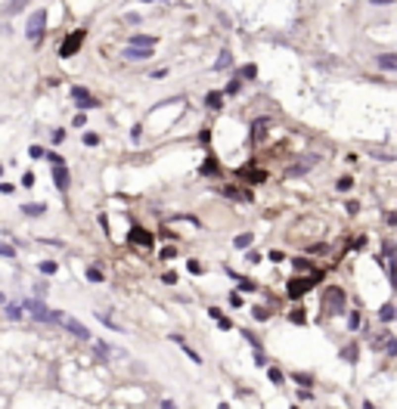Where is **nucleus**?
I'll return each instance as SVG.
<instances>
[{
  "instance_id": "18",
  "label": "nucleus",
  "mask_w": 397,
  "mask_h": 409,
  "mask_svg": "<svg viewBox=\"0 0 397 409\" xmlns=\"http://www.w3.org/2000/svg\"><path fill=\"white\" fill-rule=\"evenodd\" d=\"M149 53H152V50H137V46H127V50H124L127 59H149Z\"/></svg>"
},
{
  "instance_id": "34",
  "label": "nucleus",
  "mask_w": 397,
  "mask_h": 409,
  "mask_svg": "<svg viewBox=\"0 0 397 409\" xmlns=\"http://www.w3.org/2000/svg\"><path fill=\"white\" fill-rule=\"evenodd\" d=\"M186 270H190V273H202V264H198V261H190V264H186Z\"/></svg>"
},
{
  "instance_id": "31",
  "label": "nucleus",
  "mask_w": 397,
  "mask_h": 409,
  "mask_svg": "<svg viewBox=\"0 0 397 409\" xmlns=\"http://www.w3.org/2000/svg\"><path fill=\"white\" fill-rule=\"evenodd\" d=\"M239 288H242V291H254V288H258V285H254V282H251V279H239Z\"/></svg>"
},
{
  "instance_id": "6",
  "label": "nucleus",
  "mask_w": 397,
  "mask_h": 409,
  "mask_svg": "<svg viewBox=\"0 0 397 409\" xmlns=\"http://www.w3.org/2000/svg\"><path fill=\"white\" fill-rule=\"evenodd\" d=\"M84 38H87V34L81 31V28L68 34V38L62 41V46H59V56H62V59H68V56H75V53L81 50V44H84Z\"/></svg>"
},
{
  "instance_id": "9",
  "label": "nucleus",
  "mask_w": 397,
  "mask_h": 409,
  "mask_svg": "<svg viewBox=\"0 0 397 409\" xmlns=\"http://www.w3.org/2000/svg\"><path fill=\"white\" fill-rule=\"evenodd\" d=\"M53 183H56V189H68V183H72V174H68V168H53Z\"/></svg>"
},
{
  "instance_id": "41",
  "label": "nucleus",
  "mask_w": 397,
  "mask_h": 409,
  "mask_svg": "<svg viewBox=\"0 0 397 409\" xmlns=\"http://www.w3.org/2000/svg\"><path fill=\"white\" fill-rule=\"evenodd\" d=\"M217 171V165H214V158H208V165H205V174H214Z\"/></svg>"
},
{
  "instance_id": "15",
  "label": "nucleus",
  "mask_w": 397,
  "mask_h": 409,
  "mask_svg": "<svg viewBox=\"0 0 397 409\" xmlns=\"http://www.w3.org/2000/svg\"><path fill=\"white\" fill-rule=\"evenodd\" d=\"M208 313H211V319L220 325V329H230V325H233V322H230V319H227V317H224V313H220L217 307H208Z\"/></svg>"
},
{
  "instance_id": "32",
  "label": "nucleus",
  "mask_w": 397,
  "mask_h": 409,
  "mask_svg": "<svg viewBox=\"0 0 397 409\" xmlns=\"http://www.w3.org/2000/svg\"><path fill=\"white\" fill-rule=\"evenodd\" d=\"M239 90H242L239 81H230V84H227V93H230V96H233V93H239Z\"/></svg>"
},
{
  "instance_id": "37",
  "label": "nucleus",
  "mask_w": 397,
  "mask_h": 409,
  "mask_svg": "<svg viewBox=\"0 0 397 409\" xmlns=\"http://www.w3.org/2000/svg\"><path fill=\"white\" fill-rule=\"evenodd\" d=\"M0 254H3V258H16V251L9 248V245H0Z\"/></svg>"
},
{
  "instance_id": "14",
  "label": "nucleus",
  "mask_w": 397,
  "mask_h": 409,
  "mask_svg": "<svg viewBox=\"0 0 397 409\" xmlns=\"http://www.w3.org/2000/svg\"><path fill=\"white\" fill-rule=\"evenodd\" d=\"M292 264H295V270H298V273H307V276H310V273H317V267H313L307 258H295Z\"/></svg>"
},
{
  "instance_id": "38",
  "label": "nucleus",
  "mask_w": 397,
  "mask_h": 409,
  "mask_svg": "<svg viewBox=\"0 0 397 409\" xmlns=\"http://www.w3.org/2000/svg\"><path fill=\"white\" fill-rule=\"evenodd\" d=\"M13 189H16L13 183H0V192H3V195H13Z\"/></svg>"
},
{
  "instance_id": "39",
  "label": "nucleus",
  "mask_w": 397,
  "mask_h": 409,
  "mask_svg": "<svg viewBox=\"0 0 397 409\" xmlns=\"http://www.w3.org/2000/svg\"><path fill=\"white\" fill-rule=\"evenodd\" d=\"M270 261L279 264V261H286V254H283V251H270Z\"/></svg>"
},
{
  "instance_id": "33",
  "label": "nucleus",
  "mask_w": 397,
  "mask_h": 409,
  "mask_svg": "<svg viewBox=\"0 0 397 409\" xmlns=\"http://www.w3.org/2000/svg\"><path fill=\"white\" fill-rule=\"evenodd\" d=\"M254 75H258V68H254V65H245V68H242V78H254Z\"/></svg>"
},
{
  "instance_id": "45",
  "label": "nucleus",
  "mask_w": 397,
  "mask_h": 409,
  "mask_svg": "<svg viewBox=\"0 0 397 409\" xmlns=\"http://www.w3.org/2000/svg\"><path fill=\"white\" fill-rule=\"evenodd\" d=\"M0 304H6V298H3V295H0Z\"/></svg>"
},
{
  "instance_id": "36",
  "label": "nucleus",
  "mask_w": 397,
  "mask_h": 409,
  "mask_svg": "<svg viewBox=\"0 0 397 409\" xmlns=\"http://www.w3.org/2000/svg\"><path fill=\"white\" fill-rule=\"evenodd\" d=\"M41 270H44V273H56V264H53V261H44Z\"/></svg>"
},
{
  "instance_id": "13",
  "label": "nucleus",
  "mask_w": 397,
  "mask_h": 409,
  "mask_svg": "<svg viewBox=\"0 0 397 409\" xmlns=\"http://www.w3.org/2000/svg\"><path fill=\"white\" fill-rule=\"evenodd\" d=\"M47 211V208L41 205V202H31V205H22V214H25V217H41Z\"/></svg>"
},
{
  "instance_id": "10",
  "label": "nucleus",
  "mask_w": 397,
  "mask_h": 409,
  "mask_svg": "<svg viewBox=\"0 0 397 409\" xmlns=\"http://www.w3.org/2000/svg\"><path fill=\"white\" fill-rule=\"evenodd\" d=\"M376 65L382 68V72H397V53H382V56H376Z\"/></svg>"
},
{
  "instance_id": "20",
  "label": "nucleus",
  "mask_w": 397,
  "mask_h": 409,
  "mask_svg": "<svg viewBox=\"0 0 397 409\" xmlns=\"http://www.w3.org/2000/svg\"><path fill=\"white\" fill-rule=\"evenodd\" d=\"M385 354H388V357H397V335H391L388 341H385Z\"/></svg>"
},
{
  "instance_id": "17",
  "label": "nucleus",
  "mask_w": 397,
  "mask_h": 409,
  "mask_svg": "<svg viewBox=\"0 0 397 409\" xmlns=\"http://www.w3.org/2000/svg\"><path fill=\"white\" fill-rule=\"evenodd\" d=\"M230 65H233V56H230V50H224V53L217 56V62H214V68H217V72H224V68H230Z\"/></svg>"
},
{
  "instance_id": "8",
  "label": "nucleus",
  "mask_w": 397,
  "mask_h": 409,
  "mask_svg": "<svg viewBox=\"0 0 397 409\" xmlns=\"http://www.w3.org/2000/svg\"><path fill=\"white\" fill-rule=\"evenodd\" d=\"M72 96H75V102H78L81 109H93V106H99V99H97V96H90L84 87H72Z\"/></svg>"
},
{
  "instance_id": "26",
  "label": "nucleus",
  "mask_w": 397,
  "mask_h": 409,
  "mask_svg": "<svg viewBox=\"0 0 397 409\" xmlns=\"http://www.w3.org/2000/svg\"><path fill=\"white\" fill-rule=\"evenodd\" d=\"M251 317H254V319H261V322H264V319H267V317H270V310H267V307H254V310H251Z\"/></svg>"
},
{
  "instance_id": "2",
  "label": "nucleus",
  "mask_w": 397,
  "mask_h": 409,
  "mask_svg": "<svg viewBox=\"0 0 397 409\" xmlns=\"http://www.w3.org/2000/svg\"><path fill=\"white\" fill-rule=\"evenodd\" d=\"M345 304H347V298H345V291L338 288V285H329V288L323 291V310H326V313H345V310H347Z\"/></svg>"
},
{
  "instance_id": "43",
  "label": "nucleus",
  "mask_w": 397,
  "mask_h": 409,
  "mask_svg": "<svg viewBox=\"0 0 397 409\" xmlns=\"http://www.w3.org/2000/svg\"><path fill=\"white\" fill-rule=\"evenodd\" d=\"M369 3H376V6H388V3H394V0H369Z\"/></svg>"
},
{
  "instance_id": "22",
  "label": "nucleus",
  "mask_w": 397,
  "mask_h": 409,
  "mask_svg": "<svg viewBox=\"0 0 397 409\" xmlns=\"http://www.w3.org/2000/svg\"><path fill=\"white\" fill-rule=\"evenodd\" d=\"M351 186H354V180H351V177H338L335 189H338V192H347V189H351Z\"/></svg>"
},
{
  "instance_id": "30",
  "label": "nucleus",
  "mask_w": 397,
  "mask_h": 409,
  "mask_svg": "<svg viewBox=\"0 0 397 409\" xmlns=\"http://www.w3.org/2000/svg\"><path fill=\"white\" fill-rule=\"evenodd\" d=\"M267 375H270V381H273V384L283 381V372H279V369H267Z\"/></svg>"
},
{
  "instance_id": "44",
  "label": "nucleus",
  "mask_w": 397,
  "mask_h": 409,
  "mask_svg": "<svg viewBox=\"0 0 397 409\" xmlns=\"http://www.w3.org/2000/svg\"><path fill=\"white\" fill-rule=\"evenodd\" d=\"M161 409H177V406H174L171 400H165V403H161Z\"/></svg>"
},
{
  "instance_id": "28",
  "label": "nucleus",
  "mask_w": 397,
  "mask_h": 409,
  "mask_svg": "<svg viewBox=\"0 0 397 409\" xmlns=\"http://www.w3.org/2000/svg\"><path fill=\"white\" fill-rule=\"evenodd\" d=\"M93 347H97V357H109V344L106 341H97Z\"/></svg>"
},
{
  "instance_id": "5",
  "label": "nucleus",
  "mask_w": 397,
  "mask_h": 409,
  "mask_svg": "<svg viewBox=\"0 0 397 409\" xmlns=\"http://www.w3.org/2000/svg\"><path fill=\"white\" fill-rule=\"evenodd\" d=\"M44 25H47V13L44 9H34V13L28 16V25H25V38L38 44L44 38Z\"/></svg>"
},
{
  "instance_id": "3",
  "label": "nucleus",
  "mask_w": 397,
  "mask_h": 409,
  "mask_svg": "<svg viewBox=\"0 0 397 409\" xmlns=\"http://www.w3.org/2000/svg\"><path fill=\"white\" fill-rule=\"evenodd\" d=\"M22 310H25L28 317H34L38 322H53V310L47 307L44 301H38V298H25L22 301Z\"/></svg>"
},
{
  "instance_id": "27",
  "label": "nucleus",
  "mask_w": 397,
  "mask_h": 409,
  "mask_svg": "<svg viewBox=\"0 0 397 409\" xmlns=\"http://www.w3.org/2000/svg\"><path fill=\"white\" fill-rule=\"evenodd\" d=\"M87 279H90V282H102V270H97V267H90V270H87Z\"/></svg>"
},
{
  "instance_id": "35",
  "label": "nucleus",
  "mask_w": 397,
  "mask_h": 409,
  "mask_svg": "<svg viewBox=\"0 0 397 409\" xmlns=\"http://www.w3.org/2000/svg\"><path fill=\"white\" fill-rule=\"evenodd\" d=\"M84 143H87V146H97L99 136H97V134H84Z\"/></svg>"
},
{
  "instance_id": "21",
  "label": "nucleus",
  "mask_w": 397,
  "mask_h": 409,
  "mask_svg": "<svg viewBox=\"0 0 397 409\" xmlns=\"http://www.w3.org/2000/svg\"><path fill=\"white\" fill-rule=\"evenodd\" d=\"M6 317H9V319H19V317H22V304H6Z\"/></svg>"
},
{
  "instance_id": "29",
  "label": "nucleus",
  "mask_w": 397,
  "mask_h": 409,
  "mask_svg": "<svg viewBox=\"0 0 397 409\" xmlns=\"http://www.w3.org/2000/svg\"><path fill=\"white\" fill-rule=\"evenodd\" d=\"M264 131H267V121H258V124H254V139H264Z\"/></svg>"
},
{
  "instance_id": "47",
  "label": "nucleus",
  "mask_w": 397,
  "mask_h": 409,
  "mask_svg": "<svg viewBox=\"0 0 397 409\" xmlns=\"http://www.w3.org/2000/svg\"><path fill=\"white\" fill-rule=\"evenodd\" d=\"M292 409H298V406H292Z\"/></svg>"
},
{
  "instance_id": "19",
  "label": "nucleus",
  "mask_w": 397,
  "mask_h": 409,
  "mask_svg": "<svg viewBox=\"0 0 397 409\" xmlns=\"http://www.w3.org/2000/svg\"><path fill=\"white\" fill-rule=\"evenodd\" d=\"M205 106H208V109H220V106H224V96H220V93H208V96H205Z\"/></svg>"
},
{
  "instance_id": "1",
  "label": "nucleus",
  "mask_w": 397,
  "mask_h": 409,
  "mask_svg": "<svg viewBox=\"0 0 397 409\" xmlns=\"http://www.w3.org/2000/svg\"><path fill=\"white\" fill-rule=\"evenodd\" d=\"M320 279H323L320 270H317V273H310V276H292V279H289V288H286V291H289V298H301V295H307V291L317 285Z\"/></svg>"
},
{
  "instance_id": "12",
  "label": "nucleus",
  "mask_w": 397,
  "mask_h": 409,
  "mask_svg": "<svg viewBox=\"0 0 397 409\" xmlns=\"http://www.w3.org/2000/svg\"><path fill=\"white\" fill-rule=\"evenodd\" d=\"M379 319H382V322H394V319H397V307H394V304H382Z\"/></svg>"
},
{
  "instance_id": "4",
  "label": "nucleus",
  "mask_w": 397,
  "mask_h": 409,
  "mask_svg": "<svg viewBox=\"0 0 397 409\" xmlns=\"http://www.w3.org/2000/svg\"><path fill=\"white\" fill-rule=\"evenodd\" d=\"M53 322L65 325V329L72 332L75 338H81V341H87V338H90V329H87V325H84V322H78V319H72V317H65L62 310H53Z\"/></svg>"
},
{
  "instance_id": "25",
  "label": "nucleus",
  "mask_w": 397,
  "mask_h": 409,
  "mask_svg": "<svg viewBox=\"0 0 397 409\" xmlns=\"http://www.w3.org/2000/svg\"><path fill=\"white\" fill-rule=\"evenodd\" d=\"M342 357L347 360V363H357V360H354V357H357V347H354V344H351V347H345V350H342Z\"/></svg>"
},
{
  "instance_id": "42",
  "label": "nucleus",
  "mask_w": 397,
  "mask_h": 409,
  "mask_svg": "<svg viewBox=\"0 0 397 409\" xmlns=\"http://www.w3.org/2000/svg\"><path fill=\"white\" fill-rule=\"evenodd\" d=\"M31 183H34V174H25V177H22V186H25V189H28Z\"/></svg>"
},
{
  "instance_id": "24",
  "label": "nucleus",
  "mask_w": 397,
  "mask_h": 409,
  "mask_svg": "<svg viewBox=\"0 0 397 409\" xmlns=\"http://www.w3.org/2000/svg\"><path fill=\"white\" fill-rule=\"evenodd\" d=\"M47 161H50L53 168H62V165H65V158H62V155H56V152H47Z\"/></svg>"
},
{
  "instance_id": "7",
  "label": "nucleus",
  "mask_w": 397,
  "mask_h": 409,
  "mask_svg": "<svg viewBox=\"0 0 397 409\" xmlns=\"http://www.w3.org/2000/svg\"><path fill=\"white\" fill-rule=\"evenodd\" d=\"M131 239L134 245H140V248H152V232H146L143 227H131Z\"/></svg>"
},
{
  "instance_id": "46",
  "label": "nucleus",
  "mask_w": 397,
  "mask_h": 409,
  "mask_svg": "<svg viewBox=\"0 0 397 409\" xmlns=\"http://www.w3.org/2000/svg\"><path fill=\"white\" fill-rule=\"evenodd\" d=\"M146 3H155V0H146Z\"/></svg>"
},
{
  "instance_id": "16",
  "label": "nucleus",
  "mask_w": 397,
  "mask_h": 409,
  "mask_svg": "<svg viewBox=\"0 0 397 409\" xmlns=\"http://www.w3.org/2000/svg\"><path fill=\"white\" fill-rule=\"evenodd\" d=\"M251 242H254L251 232H239V236L233 239V245H236V248H251Z\"/></svg>"
},
{
  "instance_id": "11",
  "label": "nucleus",
  "mask_w": 397,
  "mask_h": 409,
  "mask_svg": "<svg viewBox=\"0 0 397 409\" xmlns=\"http://www.w3.org/2000/svg\"><path fill=\"white\" fill-rule=\"evenodd\" d=\"M131 41V46H137V50H152L155 46V38H149V34H134V38H127Z\"/></svg>"
},
{
  "instance_id": "23",
  "label": "nucleus",
  "mask_w": 397,
  "mask_h": 409,
  "mask_svg": "<svg viewBox=\"0 0 397 409\" xmlns=\"http://www.w3.org/2000/svg\"><path fill=\"white\" fill-rule=\"evenodd\" d=\"M360 322H363V317H360V313L354 310L351 317H347V325H351V332H357V329H360Z\"/></svg>"
},
{
  "instance_id": "40",
  "label": "nucleus",
  "mask_w": 397,
  "mask_h": 409,
  "mask_svg": "<svg viewBox=\"0 0 397 409\" xmlns=\"http://www.w3.org/2000/svg\"><path fill=\"white\" fill-rule=\"evenodd\" d=\"M65 139V131H53V143H62Z\"/></svg>"
}]
</instances>
